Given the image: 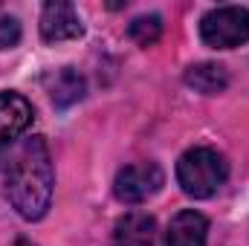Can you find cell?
I'll return each instance as SVG.
<instances>
[{"label":"cell","mask_w":249,"mask_h":246,"mask_svg":"<svg viewBox=\"0 0 249 246\" xmlns=\"http://www.w3.org/2000/svg\"><path fill=\"white\" fill-rule=\"evenodd\" d=\"M20 41V23L9 15H0V50H12Z\"/></svg>","instance_id":"7c38bea8"},{"label":"cell","mask_w":249,"mask_h":246,"mask_svg":"<svg viewBox=\"0 0 249 246\" xmlns=\"http://www.w3.org/2000/svg\"><path fill=\"white\" fill-rule=\"evenodd\" d=\"M47 93L55 107H70L84 96V78L72 67L55 70L53 75H47Z\"/></svg>","instance_id":"9c48e42d"},{"label":"cell","mask_w":249,"mask_h":246,"mask_svg":"<svg viewBox=\"0 0 249 246\" xmlns=\"http://www.w3.org/2000/svg\"><path fill=\"white\" fill-rule=\"evenodd\" d=\"M116 246H154L157 244V220L148 211H127L116 220L113 229Z\"/></svg>","instance_id":"52a82bcc"},{"label":"cell","mask_w":249,"mask_h":246,"mask_svg":"<svg viewBox=\"0 0 249 246\" xmlns=\"http://www.w3.org/2000/svg\"><path fill=\"white\" fill-rule=\"evenodd\" d=\"M127 35L139 44V47H151L162 38V18L160 15H142L127 26Z\"/></svg>","instance_id":"8fae6325"},{"label":"cell","mask_w":249,"mask_h":246,"mask_svg":"<svg viewBox=\"0 0 249 246\" xmlns=\"http://www.w3.org/2000/svg\"><path fill=\"white\" fill-rule=\"evenodd\" d=\"M53 157L41 136L23 139L6 162V197L23 220H41L53 200Z\"/></svg>","instance_id":"6da1fadb"},{"label":"cell","mask_w":249,"mask_h":246,"mask_svg":"<svg viewBox=\"0 0 249 246\" xmlns=\"http://www.w3.org/2000/svg\"><path fill=\"white\" fill-rule=\"evenodd\" d=\"M186 84L194 87L197 93H206V96H217L229 87V72L226 67L220 64H194L186 70Z\"/></svg>","instance_id":"30bf717a"},{"label":"cell","mask_w":249,"mask_h":246,"mask_svg":"<svg viewBox=\"0 0 249 246\" xmlns=\"http://www.w3.org/2000/svg\"><path fill=\"white\" fill-rule=\"evenodd\" d=\"M200 38L206 47L232 50L249 41V12L241 6H217L200 20Z\"/></svg>","instance_id":"3957f363"},{"label":"cell","mask_w":249,"mask_h":246,"mask_svg":"<svg viewBox=\"0 0 249 246\" xmlns=\"http://www.w3.org/2000/svg\"><path fill=\"white\" fill-rule=\"evenodd\" d=\"M165 183V174L157 162H136V165H124L116 174L113 191L122 203H142L148 197H154Z\"/></svg>","instance_id":"277c9868"},{"label":"cell","mask_w":249,"mask_h":246,"mask_svg":"<svg viewBox=\"0 0 249 246\" xmlns=\"http://www.w3.org/2000/svg\"><path fill=\"white\" fill-rule=\"evenodd\" d=\"M6 162H9V157H6V148H0V168H3Z\"/></svg>","instance_id":"4fadbf2b"},{"label":"cell","mask_w":249,"mask_h":246,"mask_svg":"<svg viewBox=\"0 0 249 246\" xmlns=\"http://www.w3.org/2000/svg\"><path fill=\"white\" fill-rule=\"evenodd\" d=\"M32 124V105L18 93H0V148L12 145Z\"/></svg>","instance_id":"8992f818"},{"label":"cell","mask_w":249,"mask_h":246,"mask_svg":"<svg viewBox=\"0 0 249 246\" xmlns=\"http://www.w3.org/2000/svg\"><path fill=\"white\" fill-rule=\"evenodd\" d=\"M209 220L200 211H180L165 232V246H206Z\"/></svg>","instance_id":"ba28073f"},{"label":"cell","mask_w":249,"mask_h":246,"mask_svg":"<svg viewBox=\"0 0 249 246\" xmlns=\"http://www.w3.org/2000/svg\"><path fill=\"white\" fill-rule=\"evenodd\" d=\"M84 29H81V20L75 15V9L64 0H53L44 6L41 12V38L47 44H61V41H72L78 38Z\"/></svg>","instance_id":"5b68a950"},{"label":"cell","mask_w":249,"mask_h":246,"mask_svg":"<svg viewBox=\"0 0 249 246\" xmlns=\"http://www.w3.org/2000/svg\"><path fill=\"white\" fill-rule=\"evenodd\" d=\"M229 177L226 159L212 148H191L177 162V183L194 200L212 197Z\"/></svg>","instance_id":"7a4b0ae2"}]
</instances>
